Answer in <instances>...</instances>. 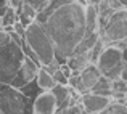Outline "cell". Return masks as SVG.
I'll use <instances>...</instances> for the list:
<instances>
[{"label":"cell","mask_w":127,"mask_h":114,"mask_svg":"<svg viewBox=\"0 0 127 114\" xmlns=\"http://www.w3.org/2000/svg\"><path fill=\"white\" fill-rule=\"evenodd\" d=\"M43 26L55 45V59L63 64L85 35V6L66 0L47 16Z\"/></svg>","instance_id":"1"},{"label":"cell","mask_w":127,"mask_h":114,"mask_svg":"<svg viewBox=\"0 0 127 114\" xmlns=\"http://www.w3.org/2000/svg\"><path fill=\"white\" fill-rule=\"evenodd\" d=\"M23 39L28 43L29 48L35 53L40 66H47L55 59V45H53L52 39H50L48 32L42 23L32 21L26 28V34Z\"/></svg>","instance_id":"2"},{"label":"cell","mask_w":127,"mask_h":114,"mask_svg":"<svg viewBox=\"0 0 127 114\" xmlns=\"http://www.w3.org/2000/svg\"><path fill=\"white\" fill-rule=\"evenodd\" d=\"M24 52L21 45L13 42H6L0 47V82L2 84H11L16 72L19 71L23 61H24Z\"/></svg>","instance_id":"3"},{"label":"cell","mask_w":127,"mask_h":114,"mask_svg":"<svg viewBox=\"0 0 127 114\" xmlns=\"http://www.w3.org/2000/svg\"><path fill=\"white\" fill-rule=\"evenodd\" d=\"M0 113L2 114H34L32 100L19 88L0 82Z\"/></svg>","instance_id":"4"},{"label":"cell","mask_w":127,"mask_h":114,"mask_svg":"<svg viewBox=\"0 0 127 114\" xmlns=\"http://www.w3.org/2000/svg\"><path fill=\"white\" fill-rule=\"evenodd\" d=\"M100 39L105 42V45L127 40V10H118L108 18L103 29L98 32Z\"/></svg>","instance_id":"5"},{"label":"cell","mask_w":127,"mask_h":114,"mask_svg":"<svg viewBox=\"0 0 127 114\" xmlns=\"http://www.w3.org/2000/svg\"><path fill=\"white\" fill-rule=\"evenodd\" d=\"M96 68L100 69L101 76L108 77L109 80H114L121 77L122 68H124V63H122V56H121V50L116 45H106L103 48V52L100 53L98 59H96Z\"/></svg>","instance_id":"6"},{"label":"cell","mask_w":127,"mask_h":114,"mask_svg":"<svg viewBox=\"0 0 127 114\" xmlns=\"http://www.w3.org/2000/svg\"><path fill=\"white\" fill-rule=\"evenodd\" d=\"M39 69H40V64L35 63L34 59H31V58L26 56L24 61H23V64H21V68H19V71L16 72L15 79L11 80L10 85H13L15 88H21L24 84H28V82H31V80L35 79Z\"/></svg>","instance_id":"7"},{"label":"cell","mask_w":127,"mask_h":114,"mask_svg":"<svg viewBox=\"0 0 127 114\" xmlns=\"http://www.w3.org/2000/svg\"><path fill=\"white\" fill-rule=\"evenodd\" d=\"M111 101L113 98H109V96H101L92 92L81 95V105L85 109V113H101Z\"/></svg>","instance_id":"8"},{"label":"cell","mask_w":127,"mask_h":114,"mask_svg":"<svg viewBox=\"0 0 127 114\" xmlns=\"http://www.w3.org/2000/svg\"><path fill=\"white\" fill-rule=\"evenodd\" d=\"M32 113L34 114H56V100L53 93L42 92L32 100Z\"/></svg>","instance_id":"9"},{"label":"cell","mask_w":127,"mask_h":114,"mask_svg":"<svg viewBox=\"0 0 127 114\" xmlns=\"http://www.w3.org/2000/svg\"><path fill=\"white\" fill-rule=\"evenodd\" d=\"M79 76H81V80H82V85H84L85 92H90V90L93 88V85L98 82V79L101 77V72L96 68V64L90 63L89 66H85V68L79 72Z\"/></svg>","instance_id":"10"},{"label":"cell","mask_w":127,"mask_h":114,"mask_svg":"<svg viewBox=\"0 0 127 114\" xmlns=\"http://www.w3.org/2000/svg\"><path fill=\"white\" fill-rule=\"evenodd\" d=\"M66 64L71 68L72 72H81L85 66L90 64L89 52H87V53H79V55H71L68 59H66Z\"/></svg>","instance_id":"11"},{"label":"cell","mask_w":127,"mask_h":114,"mask_svg":"<svg viewBox=\"0 0 127 114\" xmlns=\"http://www.w3.org/2000/svg\"><path fill=\"white\" fill-rule=\"evenodd\" d=\"M85 32H98V10L95 5H85Z\"/></svg>","instance_id":"12"},{"label":"cell","mask_w":127,"mask_h":114,"mask_svg":"<svg viewBox=\"0 0 127 114\" xmlns=\"http://www.w3.org/2000/svg\"><path fill=\"white\" fill-rule=\"evenodd\" d=\"M35 82H37L39 87H40L42 92H48V90H52L53 85H55L53 76L50 74V72L47 71L45 68H42V66H40V69H39L37 76H35Z\"/></svg>","instance_id":"13"},{"label":"cell","mask_w":127,"mask_h":114,"mask_svg":"<svg viewBox=\"0 0 127 114\" xmlns=\"http://www.w3.org/2000/svg\"><path fill=\"white\" fill-rule=\"evenodd\" d=\"M92 93H96V95H101V96H109L113 98V88H111V80L108 77L101 76L98 79V82L93 85V88L90 90Z\"/></svg>","instance_id":"14"},{"label":"cell","mask_w":127,"mask_h":114,"mask_svg":"<svg viewBox=\"0 0 127 114\" xmlns=\"http://www.w3.org/2000/svg\"><path fill=\"white\" fill-rule=\"evenodd\" d=\"M111 88H113V100H118V101H122V98L127 96V82L124 79H114L111 80Z\"/></svg>","instance_id":"15"},{"label":"cell","mask_w":127,"mask_h":114,"mask_svg":"<svg viewBox=\"0 0 127 114\" xmlns=\"http://www.w3.org/2000/svg\"><path fill=\"white\" fill-rule=\"evenodd\" d=\"M100 114H127V103L126 101H114L113 100Z\"/></svg>","instance_id":"16"},{"label":"cell","mask_w":127,"mask_h":114,"mask_svg":"<svg viewBox=\"0 0 127 114\" xmlns=\"http://www.w3.org/2000/svg\"><path fill=\"white\" fill-rule=\"evenodd\" d=\"M19 90H21V92L24 93V95L28 96L29 100H34L37 95H40V93H42V90H40V87L37 85L35 79H34V80H31V82H28V84H24V85H23Z\"/></svg>","instance_id":"17"},{"label":"cell","mask_w":127,"mask_h":114,"mask_svg":"<svg viewBox=\"0 0 127 114\" xmlns=\"http://www.w3.org/2000/svg\"><path fill=\"white\" fill-rule=\"evenodd\" d=\"M0 19H2V28H8V26H13L16 21H18V13H16L15 8H11V6L8 5L5 15H3Z\"/></svg>","instance_id":"18"},{"label":"cell","mask_w":127,"mask_h":114,"mask_svg":"<svg viewBox=\"0 0 127 114\" xmlns=\"http://www.w3.org/2000/svg\"><path fill=\"white\" fill-rule=\"evenodd\" d=\"M18 13H21V15H24V16H28L31 21H35V18H37V11H35L34 8H32L31 5H28V3H24L23 2V5H21V8L19 10H16Z\"/></svg>","instance_id":"19"},{"label":"cell","mask_w":127,"mask_h":114,"mask_svg":"<svg viewBox=\"0 0 127 114\" xmlns=\"http://www.w3.org/2000/svg\"><path fill=\"white\" fill-rule=\"evenodd\" d=\"M24 3L31 5L37 13H40V11H43V10L50 5V0H24Z\"/></svg>","instance_id":"20"},{"label":"cell","mask_w":127,"mask_h":114,"mask_svg":"<svg viewBox=\"0 0 127 114\" xmlns=\"http://www.w3.org/2000/svg\"><path fill=\"white\" fill-rule=\"evenodd\" d=\"M61 114H87V113H85V109L82 108L81 101H79V103H72V105H69L66 109L61 111Z\"/></svg>","instance_id":"21"},{"label":"cell","mask_w":127,"mask_h":114,"mask_svg":"<svg viewBox=\"0 0 127 114\" xmlns=\"http://www.w3.org/2000/svg\"><path fill=\"white\" fill-rule=\"evenodd\" d=\"M53 80H55V84H61V85H68V77H66L64 74H63L61 69H56L55 72H53Z\"/></svg>","instance_id":"22"},{"label":"cell","mask_w":127,"mask_h":114,"mask_svg":"<svg viewBox=\"0 0 127 114\" xmlns=\"http://www.w3.org/2000/svg\"><path fill=\"white\" fill-rule=\"evenodd\" d=\"M13 31L16 32V34L19 35V37H24V34H26V28L21 24L19 21H16L15 24H13Z\"/></svg>","instance_id":"23"},{"label":"cell","mask_w":127,"mask_h":114,"mask_svg":"<svg viewBox=\"0 0 127 114\" xmlns=\"http://www.w3.org/2000/svg\"><path fill=\"white\" fill-rule=\"evenodd\" d=\"M6 42H10V34L5 31L3 28H0V47L5 45Z\"/></svg>","instance_id":"24"},{"label":"cell","mask_w":127,"mask_h":114,"mask_svg":"<svg viewBox=\"0 0 127 114\" xmlns=\"http://www.w3.org/2000/svg\"><path fill=\"white\" fill-rule=\"evenodd\" d=\"M23 2H24V0H8V5L15 10H19L21 5H23Z\"/></svg>","instance_id":"25"},{"label":"cell","mask_w":127,"mask_h":114,"mask_svg":"<svg viewBox=\"0 0 127 114\" xmlns=\"http://www.w3.org/2000/svg\"><path fill=\"white\" fill-rule=\"evenodd\" d=\"M121 56H122V63H127V45L124 48H121Z\"/></svg>","instance_id":"26"},{"label":"cell","mask_w":127,"mask_h":114,"mask_svg":"<svg viewBox=\"0 0 127 114\" xmlns=\"http://www.w3.org/2000/svg\"><path fill=\"white\" fill-rule=\"evenodd\" d=\"M121 79H124L127 82V63H124V68H122V72H121Z\"/></svg>","instance_id":"27"},{"label":"cell","mask_w":127,"mask_h":114,"mask_svg":"<svg viewBox=\"0 0 127 114\" xmlns=\"http://www.w3.org/2000/svg\"><path fill=\"white\" fill-rule=\"evenodd\" d=\"M100 2H101V0H87V5H95L96 6Z\"/></svg>","instance_id":"28"},{"label":"cell","mask_w":127,"mask_h":114,"mask_svg":"<svg viewBox=\"0 0 127 114\" xmlns=\"http://www.w3.org/2000/svg\"><path fill=\"white\" fill-rule=\"evenodd\" d=\"M6 8H8V5H5V6H0V18H2L3 15H5V11H6Z\"/></svg>","instance_id":"29"},{"label":"cell","mask_w":127,"mask_h":114,"mask_svg":"<svg viewBox=\"0 0 127 114\" xmlns=\"http://www.w3.org/2000/svg\"><path fill=\"white\" fill-rule=\"evenodd\" d=\"M119 3H121V6L124 10H127V0H119Z\"/></svg>","instance_id":"30"},{"label":"cell","mask_w":127,"mask_h":114,"mask_svg":"<svg viewBox=\"0 0 127 114\" xmlns=\"http://www.w3.org/2000/svg\"><path fill=\"white\" fill-rule=\"evenodd\" d=\"M72 2H76V3H81V5H87V0H72Z\"/></svg>","instance_id":"31"},{"label":"cell","mask_w":127,"mask_h":114,"mask_svg":"<svg viewBox=\"0 0 127 114\" xmlns=\"http://www.w3.org/2000/svg\"><path fill=\"white\" fill-rule=\"evenodd\" d=\"M8 5V0H0V6H5Z\"/></svg>","instance_id":"32"},{"label":"cell","mask_w":127,"mask_h":114,"mask_svg":"<svg viewBox=\"0 0 127 114\" xmlns=\"http://www.w3.org/2000/svg\"><path fill=\"white\" fill-rule=\"evenodd\" d=\"M87 114H100V113H87Z\"/></svg>","instance_id":"33"},{"label":"cell","mask_w":127,"mask_h":114,"mask_svg":"<svg viewBox=\"0 0 127 114\" xmlns=\"http://www.w3.org/2000/svg\"><path fill=\"white\" fill-rule=\"evenodd\" d=\"M0 28H2V19H0Z\"/></svg>","instance_id":"34"},{"label":"cell","mask_w":127,"mask_h":114,"mask_svg":"<svg viewBox=\"0 0 127 114\" xmlns=\"http://www.w3.org/2000/svg\"><path fill=\"white\" fill-rule=\"evenodd\" d=\"M0 114H2V113H0Z\"/></svg>","instance_id":"35"}]
</instances>
